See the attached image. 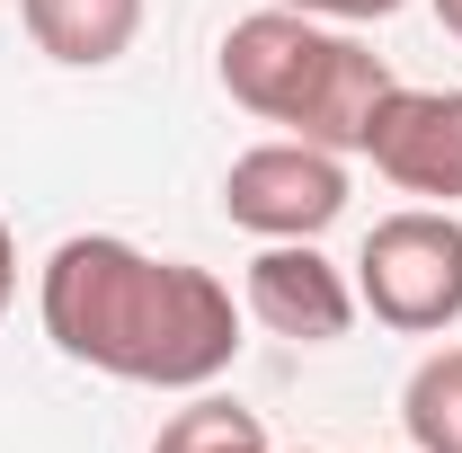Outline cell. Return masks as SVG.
Segmentation results:
<instances>
[{"label":"cell","instance_id":"obj_3","mask_svg":"<svg viewBox=\"0 0 462 453\" xmlns=\"http://www.w3.org/2000/svg\"><path fill=\"white\" fill-rule=\"evenodd\" d=\"M356 302L401 338H445L462 320V214L454 205H401L365 231Z\"/></svg>","mask_w":462,"mask_h":453},{"label":"cell","instance_id":"obj_4","mask_svg":"<svg viewBox=\"0 0 462 453\" xmlns=\"http://www.w3.org/2000/svg\"><path fill=\"white\" fill-rule=\"evenodd\" d=\"M223 214L249 240H320V231L346 214V161L320 152V143H258L223 170Z\"/></svg>","mask_w":462,"mask_h":453},{"label":"cell","instance_id":"obj_13","mask_svg":"<svg viewBox=\"0 0 462 453\" xmlns=\"http://www.w3.org/2000/svg\"><path fill=\"white\" fill-rule=\"evenodd\" d=\"M302 453H311V445H302Z\"/></svg>","mask_w":462,"mask_h":453},{"label":"cell","instance_id":"obj_12","mask_svg":"<svg viewBox=\"0 0 462 453\" xmlns=\"http://www.w3.org/2000/svg\"><path fill=\"white\" fill-rule=\"evenodd\" d=\"M427 9H436V27H445V36L462 45V0H427Z\"/></svg>","mask_w":462,"mask_h":453},{"label":"cell","instance_id":"obj_8","mask_svg":"<svg viewBox=\"0 0 462 453\" xmlns=\"http://www.w3.org/2000/svg\"><path fill=\"white\" fill-rule=\"evenodd\" d=\"M401 427H409V453H462V347L418 356V374L401 392Z\"/></svg>","mask_w":462,"mask_h":453},{"label":"cell","instance_id":"obj_5","mask_svg":"<svg viewBox=\"0 0 462 453\" xmlns=\"http://www.w3.org/2000/svg\"><path fill=\"white\" fill-rule=\"evenodd\" d=\"M240 311L258 320V329H276L293 347H329L356 329V284L346 267L320 258V240H258V258H249V276H240Z\"/></svg>","mask_w":462,"mask_h":453},{"label":"cell","instance_id":"obj_9","mask_svg":"<svg viewBox=\"0 0 462 453\" xmlns=\"http://www.w3.org/2000/svg\"><path fill=\"white\" fill-rule=\"evenodd\" d=\"M152 453H267V427H258V409H240L231 392H187V409L161 418Z\"/></svg>","mask_w":462,"mask_h":453},{"label":"cell","instance_id":"obj_6","mask_svg":"<svg viewBox=\"0 0 462 453\" xmlns=\"http://www.w3.org/2000/svg\"><path fill=\"white\" fill-rule=\"evenodd\" d=\"M365 161L401 196L454 205L462 196V89H409V80H392V98L374 107V134H365Z\"/></svg>","mask_w":462,"mask_h":453},{"label":"cell","instance_id":"obj_11","mask_svg":"<svg viewBox=\"0 0 462 453\" xmlns=\"http://www.w3.org/2000/svg\"><path fill=\"white\" fill-rule=\"evenodd\" d=\"M9 293H18V240H9V223H0V311H9Z\"/></svg>","mask_w":462,"mask_h":453},{"label":"cell","instance_id":"obj_1","mask_svg":"<svg viewBox=\"0 0 462 453\" xmlns=\"http://www.w3.org/2000/svg\"><path fill=\"white\" fill-rule=\"evenodd\" d=\"M45 338L134 392H214L240 356V302L223 276L152 258L116 231H71L36 276Z\"/></svg>","mask_w":462,"mask_h":453},{"label":"cell","instance_id":"obj_2","mask_svg":"<svg viewBox=\"0 0 462 453\" xmlns=\"http://www.w3.org/2000/svg\"><path fill=\"white\" fill-rule=\"evenodd\" d=\"M223 89L258 125H285L293 143H320V152H365L374 107L392 98V62L374 45H356L329 18H302V9H249L223 36Z\"/></svg>","mask_w":462,"mask_h":453},{"label":"cell","instance_id":"obj_10","mask_svg":"<svg viewBox=\"0 0 462 453\" xmlns=\"http://www.w3.org/2000/svg\"><path fill=\"white\" fill-rule=\"evenodd\" d=\"M285 9L329 18V27H365V18H392V9H409V0H285Z\"/></svg>","mask_w":462,"mask_h":453},{"label":"cell","instance_id":"obj_7","mask_svg":"<svg viewBox=\"0 0 462 453\" xmlns=\"http://www.w3.org/2000/svg\"><path fill=\"white\" fill-rule=\"evenodd\" d=\"M18 18H27L36 54L62 71H107L143 36V0H18Z\"/></svg>","mask_w":462,"mask_h":453}]
</instances>
